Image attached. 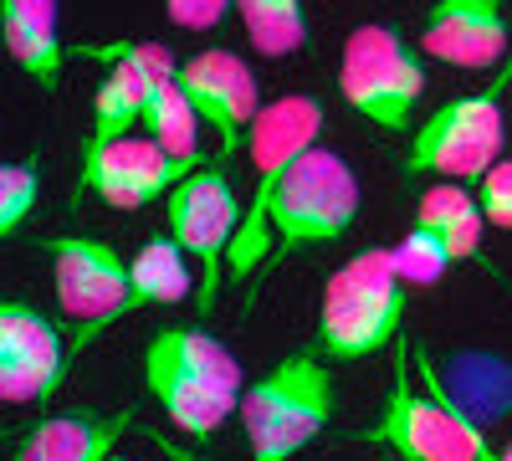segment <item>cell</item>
<instances>
[{
	"label": "cell",
	"mask_w": 512,
	"mask_h": 461,
	"mask_svg": "<svg viewBox=\"0 0 512 461\" xmlns=\"http://www.w3.org/2000/svg\"><path fill=\"white\" fill-rule=\"evenodd\" d=\"M144 390L185 436L210 441L241 410V359L205 328H159L144 344Z\"/></svg>",
	"instance_id": "6da1fadb"
},
{
	"label": "cell",
	"mask_w": 512,
	"mask_h": 461,
	"mask_svg": "<svg viewBox=\"0 0 512 461\" xmlns=\"http://www.w3.org/2000/svg\"><path fill=\"white\" fill-rule=\"evenodd\" d=\"M410 303V282L395 267V251H359L344 267H333L318 303L313 349L328 364L369 359L400 339V318Z\"/></svg>",
	"instance_id": "7a4b0ae2"
},
{
	"label": "cell",
	"mask_w": 512,
	"mask_h": 461,
	"mask_svg": "<svg viewBox=\"0 0 512 461\" xmlns=\"http://www.w3.org/2000/svg\"><path fill=\"white\" fill-rule=\"evenodd\" d=\"M241 431L251 461H297L333 421V369L308 344L272 364L241 395Z\"/></svg>",
	"instance_id": "3957f363"
},
{
	"label": "cell",
	"mask_w": 512,
	"mask_h": 461,
	"mask_svg": "<svg viewBox=\"0 0 512 461\" xmlns=\"http://www.w3.org/2000/svg\"><path fill=\"white\" fill-rule=\"evenodd\" d=\"M323 139V103L308 98V93H287V98H272L251 123V139H246V154H251V170H256V185H251V200H246V221L226 251V272L231 282H246L251 272H262L272 262V241H267V211L282 190V180L292 175V164L303 159L308 149H318Z\"/></svg>",
	"instance_id": "277c9868"
},
{
	"label": "cell",
	"mask_w": 512,
	"mask_h": 461,
	"mask_svg": "<svg viewBox=\"0 0 512 461\" xmlns=\"http://www.w3.org/2000/svg\"><path fill=\"white\" fill-rule=\"evenodd\" d=\"M420 380L425 390L410 385V369H405V354L395 364V385L384 395L379 415L359 431L369 446H384L405 461H492L497 446L487 441L482 421H472L436 380L431 359H420Z\"/></svg>",
	"instance_id": "5b68a950"
},
{
	"label": "cell",
	"mask_w": 512,
	"mask_h": 461,
	"mask_svg": "<svg viewBox=\"0 0 512 461\" xmlns=\"http://www.w3.org/2000/svg\"><path fill=\"white\" fill-rule=\"evenodd\" d=\"M512 82V62L497 67V77L482 93H461L441 103L431 118L415 129L410 154H405V175H446L456 185H482L507 144V123H502V93Z\"/></svg>",
	"instance_id": "8992f818"
},
{
	"label": "cell",
	"mask_w": 512,
	"mask_h": 461,
	"mask_svg": "<svg viewBox=\"0 0 512 461\" xmlns=\"http://www.w3.org/2000/svg\"><path fill=\"white\" fill-rule=\"evenodd\" d=\"M338 93L344 103L369 118L374 129L400 134L410 129L415 103L425 93V52L390 21H364L344 41V62H338Z\"/></svg>",
	"instance_id": "52a82bcc"
},
{
	"label": "cell",
	"mask_w": 512,
	"mask_h": 461,
	"mask_svg": "<svg viewBox=\"0 0 512 461\" xmlns=\"http://www.w3.org/2000/svg\"><path fill=\"white\" fill-rule=\"evenodd\" d=\"M359 200L364 190H359V175L349 170V159H338L328 144L308 149L292 164V175L282 180L267 211V236H272L267 272L303 246H333L338 236H349L359 221Z\"/></svg>",
	"instance_id": "ba28073f"
},
{
	"label": "cell",
	"mask_w": 512,
	"mask_h": 461,
	"mask_svg": "<svg viewBox=\"0 0 512 461\" xmlns=\"http://www.w3.org/2000/svg\"><path fill=\"white\" fill-rule=\"evenodd\" d=\"M52 262V292L62 318L77 323L72 354H82L98 333L123 323L134 308V277H128V257L118 246L98 236H41L36 241Z\"/></svg>",
	"instance_id": "9c48e42d"
},
{
	"label": "cell",
	"mask_w": 512,
	"mask_h": 461,
	"mask_svg": "<svg viewBox=\"0 0 512 461\" xmlns=\"http://www.w3.org/2000/svg\"><path fill=\"white\" fill-rule=\"evenodd\" d=\"M164 216H169V236L180 241V251L200 267V298L195 313L210 318L221 298V277H226V251L246 221L241 200L231 190V175L221 170L216 159L200 164L190 180H180L175 190L164 195Z\"/></svg>",
	"instance_id": "30bf717a"
},
{
	"label": "cell",
	"mask_w": 512,
	"mask_h": 461,
	"mask_svg": "<svg viewBox=\"0 0 512 461\" xmlns=\"http://www.w3.org/2000/svg\"><path fill=\"white\" fill-rule=\"evenodd\" d=\"M221 159V154H216ZM210 164V159H205ZM200 164L190 159H169L149 134H128L118 144H103V149H82V164H77V185H72V200L82 205L88 195H98L113 211H139V205L169 195L180 180H190Z\"/></svg>",
	"instance_id": "8fae6325"
},
{
	"label": "cell",
	"mask_w": 512,
	"mask_h": 461,
	"mask_svg": "<svg viewBox=\"0 0 512 461\" xmlns=\"http://www.w3.org/2000/svg\"><path fill=\"white\" fill-rule=\"evenodd\" d=\"M72 344L62 328L26 298L0 303V400L6 405H41L67 380Z\"/></svg>",
	"instance_id": "7c38bea8"
},
{
	"label": "cell",
	"mask_w": 512,
	"mask_h": 461,
	"mask_svg": "<svg viewBox=\"0 0 512 461\" xmlns=\"http://www.w3.org/2000/svg\"><path fill=\"white\" fill-rule=\"evenodd\" d=\"M180 88L195 103L200 123L216 134V154L231 159L251 139V123L262 113V93H256L251 67L226 47H205L190 62H180Z\"/></svg>",
	"instance_id": "4fadbf2b"
},
{
	"label": "cell",
	"mask_w": 512,
	"mask_h": 461,
	"mask_svg": "<svg viewBox=\"0 0 512 461\" xmlns=\"http://www.w3.org/2000/svg\"><path fill=\"white\" fill-rule=\"evenodd\" d=\"M420 52L461 72L507 67L512 62L507 0H436L420 26Z\"/></svg>",
	"instance_id": "5bb4252c"
},
{
	"label": "cell",
	"mask_w": 512,
	"mask_h": 461,
	"mask_svg": "<svg viewBox=\"0 0 512 461\" xmlns=\"http://www.w3.org/2000/svg\"><path fill=\"white\" fill-rule=\"evenodd\" d=\"M134 426V410H57L41 415V421L21 436L11 461H108L118 456L113 446L123 441V431Z\"/></svg>",
	"instance_id": "9a60e30c"
},
{
	"label": "cell",
	"mask_w": 512,
	"mask_h": 461,
	"mask_svg": "<svg viewBox=\"0 0 512 461\" xmlns=\"http://www.w3.org/2000/svg\"><path fill=\"white\" fill-rule=\"evenodd\" d=\"M0 41L6 57L31 77L41 93H57L62 82V31H57V0H0Z\"/></svg>",
	"instance_id": "2e32d148"
},
{
	"label": "cell",
	"mask_w": 512,
	"mask_h": 461,
	"mask_svg": "<svg viewBox=\"0 0 512 461\" xmlns=\"http://www.w3.org/2000/svg\"><path fill=\"white\" fill-rule=\"evenodd\" d=\"M128 277H134V308H175L200 298V277L169 231L144 236V246L128 257Z\"/></svg>",
	"instance_id": "e0dca14e"
},
{
	"label": "cell",
	"mask_w": 512,
	"mask_h": 461,
	"mask_svg": "<svg viewBox=\"0 0 512 461\" xmlns=\"http://www.w3.org/2000/svg\"><path fill=\"white\" fill-rule=\"evenodd\" d=\"M144 134H149L169 159H190V164L216 159V154H200V113H195V103H190L185 88H180V72L164 77L159 88H154L149 113H144Z\"/></svg>",
	"instance_id": "ac0fdd59"
},
{
	"label": "cell",
	"mask_w": 512,
	"mask_h": 461,
	"mask_svg": "<svg viewBox=\"0 0 512 461\" xmlns=\"http://www.w3.org/2000/svg\"><path fill=\"white\" fill-rule=\"evenodd\" d=\"M251 47L262 57H297L308 47V11L303 0H241L236 6Z\"/></svg>",
	"instance_id": "d6986e66"
},
{
	"label": "cell",
	"mask_w": 512,
	"mask_h": 461,
	"mask_svg": "<svg viewBox=\"0 0 512 461\" xmlns=\"http://www.w3.org/2000/svg\"><path fill=\"white\" fill-rule=\"evenodd\" d=\"M395 267H400V277H405L410 292H415V287H436V282L456 267V257H451V246H446L441 231H431V226H410L405 241L395 246Z\"/></svg>",
	"instance_id": "ffe728a7"
},
{
	"label": "cell",
	"mask_w": 512,
	"mask_h": 461,
	"mask_svg": "<svg viewBox=\"0 0 512 461\" xmlns=\"http://www.w3.org/2000/svg\"><path fill=\"white\" fill-rule=\"evenodd\" d=\"M36 200H41V170H36V159L0 164V236H6V241L21 236V226L36 211Z\"/></svg>",
	"instance_id": "44dd1931"
},
{
	"label": "cell",
	"mask_w": 512,
	"mask_h": 461,
	"mask_svg": "<svg viewBox=\"0 0 512 461\" xmlns=\"http://www.w3.org/2000/svg\"><path fill=\"white\" fill-rule=\"evenodd\" d=\"M477 195H472V185H456V180H446V185H431L420 200H415V226H431V231H446L451 221H461L466 211H477Z\"/></svg>",
	"instance_id": "7402d4cb"
},
{
	"label": "cell",
	"mask_w": 512,
	"mask_h": 461,
	"mask_svg": "<svg viewBox=\"0 0 512 461\" xmlns=\"http://www.w3.org/2000/svg\"><path fill=\"white\" fill-rule=\"evenodd\" d=\"M236 6L241 0H164V16L180 31H216Z\"/></svg>",
	"instance_id": "603a6c76"
},
{
	"label": "cell",
	"mask_w": 512,
	"mask_h": 461,
	"mask_svg": "<svg viewBox=\"0 0 512 461\" xmlns=\"http://www.w3.org/2000/svg\"><path fill=\"white\" fill-rule=\"evenodd\" d=\"M477 200H482V216L487 226H502L512 231V159H502L497 170L477 185Z\"/></svg>",
	"instance_id": "cb8c5ba5"
},
{
	"label": "cell",
	"mask_w": 512,
	"mask_h": 461,
	"mask_svg": "<svg viewBox=\"0 0 512 461\" xmlns=\"http://www.w3.org/2000/svg\"><path fill=\"white\" fill-rule=\"evenodd\" d=\"M497 461H512V441H507V446H497Z\"/></svg>",
	"instance_id": "d4e9b609"
},
{
	"label": "cell",
	"mask_w": 512,
	"mask_h": 461,
	"mask_svg": "<svg viewBox=\"0 0 512 461\" xmlns=\"http://www.w3.org/2000/svg\"><path fill=\"white\" fill-rule=\"evenodd\" d=\"M108 461H128V456H108Z\"/></svg>",
	"instance_id": "484cf974"
},
{
	"label": "cell",
	"mask_w": 512,
	"mask_h": 461,
	"mask_svg": "<svg viewBox=\"0 0 512 461\" xmlns=\"http://www.w3.org/2000/svg\"><path fill=\"white\" fill-rule=\"evenodd\" d=\"M492 461H497V456H492Z\"/></svg>",
	"instance_id": "4316f807"
}]
</instances>
